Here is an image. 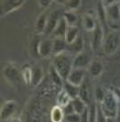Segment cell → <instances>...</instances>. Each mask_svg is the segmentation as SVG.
<instances>
[{"instance_id": "37", "label": "cell", "mask_w": 120, "mask_h": 122, "mask_svg": "<svg viewBox=\"0 0 120 122\" xmlns=\"http://www.w3.org/2000/svg\"><path fill=\"white\" fill-rule=\"evenodd\" d=\"M53 3V2L51 0H39L38 1V5L43 9H47L48 7L51 5V4Z\"/></svg>"}, {"instance_id": "11", "label": "cell", "mask_w": 120, "mask_h": 122, "mask_svg": "<svg viewBox=\"0 0 120 122\" xmlns=\"http://www.w3.org/2000/svg\"><path fill=\"white\" fill-rule=\"evenodd\" d=\"M86 79V70L83 69H73L66 81L73 85L80 86Z\"/></svg>"}, {"instance_id": "31", "label": "cell", "mask_w": 120, "mask_h": 122, "mask_svg": "<svg viewBox=\"0 0 120 122\" xmlns=\"http://www.w3.org/2000/svg\"><path fill=\"white\" fill-rule=\"evenodd\" d=\"M63 17L66 20L69 26H76V23L77 21V16L73 12H68L63 14Z\"/></svg>"}, {"instance_id": "15", "label": "cell", "mask_w": 120, "mask_h": 122, "mask_svg": "<svg viewBox=\"0 0 120 122\" xmlns=\"http://www.w3.org/2000/svg\"><path fill=\"white\" fill-rule=\"evenodd\" d=\"M104 66L99 60H93L88 67V72L93 78H98L102 74Z\"/></svg>"}, {"instance_id": "7", "label": "cell", "mask_w": 120, "mask_h": 122, "mask_svg": "<svg viewBox=\"0 0 120 122\" xmlns=\"http://www.w3.org/2000/svg\"><path fill=\"white\" fill-rule=\"evenodd\" d=\"M62 16H63V14H61V11L59 10L53 11L48 15L47 24H46V29L45 31V35H53L55 28L57 27L59 21Z\"/></svg>"}, {"instance_id": "34", "label": "cell", "mask_w": 120, "mask_h": 122, "mask_svg": "<svg viewBox=\"0 0 120 122\" xmlns=\"http://www.w3.org/2000/svg\"><path fill=\"white\" fill-rule=\"evenodd\" d=\"M66 122H81V117L80 114L77 113H71L69 115L65 116Z\"/></svg>"}, {"instance_id": "40", "label": "cell", "mask_w": 120, "mask_h": 122, "mask_svg": "<svg viewBox=\"0 0 120 122\" xmlns=\"http://www.w3.org/2000/svg\"><path fill=\"white\" fill-rule=\"evenodd\" d=\"M9 122H21V120L19 117H12L9 119Z\"/></svg>"}, {"instance_id": "24", "label": "cell", "mask_w": 120, "mask_h": 122, "mask_svg": "<svg viewBox=\"0 0 120 122\" xmlns=\"http://www.w3.org/2000/svg\"><path fill=\"white\" fill-rule=\"evenodd\" d=\"M41 118V107L39 103H34L30 108L29 122H40Z\"/></svg>"}, {"instance_id": "2", "label": "cell", "mask_w": 120, "mask_h": 122, "mask_svg": "<svg viewBox=\"0 0 120 122\" xmlns=\"http://www.w3.org/2000/svg\"><path fill=\"white\" fill-rule=\"evenodd\" d=\"M100 106L108 119H117L120 102L111 90H107L106 96Z\"/></svg>"}, {"instance_id": "6", "label": "cell", "mask_w": 120, "mask_h": 122, "mask_svg": "<svg viewBox=\"0 0 120 122\" xmlns=\"http://www.w3.org/2000/svg\"><path fill=\"white\" fill-rule=\"evenodd\" d=\"M92 61L93 60H92V57L89 53L83 51L79 54H76V56L73 59V69L86 70V69H88Z\"/></svg>"}, {"instance_id": "19", "label": "cell", "mask_w": 120, "mask_h": 122, "mask_svg": "<svg viewBox=\"0 0 120 122\" xmlns=\"http://www.w3.org/2000/svg\"><path fill=\"white\" fill-rule=\"evenodd\" d=\"M97 22L94 20V18L93 16H91L90 14H84L82 18V23H83V27L85 28V30L86 31H92L93 32L96 28V25H97Z\"/></svg>"}, {"instance_id": "32", "label": "cell", "mask_w": 120, "mask_h": 122, "mask_svg": "<svg viewBox=\"0 0 120 122\" xmlns=\"http://www.w3.org/2000/svg\"><path fill=\"white\" fill-rule=\"evenodd\" d=\"M66 6L69 9V11L74 12V11L77 10L79 7L81 6L82 1L80 0H69V1H66Z\"/></svg>"}, {"instance_id": "12", "label": "cell", "mask_w": 120, "mask_h": 122, "mask_svg": "<svg viewBox=\"0 0 120 122\" xmlns=\"http://www.w3.org/2000/svg\"><path fill=\"white\" fill-rule=\"evenodd\" d=\"M108 20L111 22H117L120 20V4L114 1L113 4L106 7Z\"/></svg>"}, {"instance_id": "14", "label": "cell", "mask_w": 120, "mask_h": 122, "mask_svg": "<svg viewBox=\"0 0 120 122\" xmlns=\"http://www.w3.org/2000/svg\"><path fill=\"white\" fill-rule=\"evenodd\" d=\"M68 28H69V25L67 23L66 20L64 19V17L62 16L60 21H59L57 27L55 28L54 31L53 33V36L55 38H64L65 39V36L66 33H67V30H68Z\"/></svg>"}, {"instance_id": "21", "label": "cell", "mask_w": 120, "mask_h": 122, "mask_svg": "<svg viewBox=\"0 0 120 122\" xmlns=\"http://www.w3.org/2000/svg\"><path fill=\"white\" fill-rule=\"evenodd\" d=\"M43 69L41 66L36 65L32 68V82L31 85L34 86H38L41 83L43 79Z\"/></svg>"}, {"instance_id": "9", "label": "cell", "mask_w": 120, "mask_h": 122, "mask_svg": "<svg viewBox=\"0 0 120 122\" xmlns=\"http://www.w3.org/2000/svg\"><path fill=\"white\" fill-rule=\"evenodd\" d=\"M80 99H82L84 102L87 105H90L93 102V97H92V88L90 85V81L88 78L85 79L83 84L80 86V90H79V96Z\"/></svg>"}, {"instance_id": "27", "label": "cell", "mask_w": 120, "mask_h": 122, "mask_svg": "<svg viewBox=\"0 0 120 122\" xmlns=\"http://www.w3.org/2000/svg\"><path fill=\"white\" fill-rule=\"evenodd\" d=\"M71 102H72V104H73V107H74V110H75V112L77 113V114H81L88 107V105L86 104L82 99L79 98V97L72 100Z\"/></svg>"}, {"instance_id": "36", "label": "cell", "mask_w": 120, "mask_h": 122, "mask_svg": "<svg viewBox=\"0 0 120 122\" xmlns=\"http://www.w3.org/2000/svg\"><path fill=\"white\" fill-rule=\"evenodd\" d=\"M63 112L66 115H69V114H71V113H75V110H74V107H73V104H72V102H70L69 104H67L65 107H63Z\"/></svg>"}, {"instance_id": "8", "label": "cell", "mask_w": 120, "mask_h": 122, "mask_svg": "<svg viewBox=\"0 0 120 122\" xmlns=\"http://www.w3.org/2000/svg\"><path fill=\"white\" fill-rule=\"evenodd\" d=\"M25 1L23 0H5L1 1V15L12 13L14 11L19 9L23 5Z\"/></svg>"}, {"instance_id": "26", "label": "cell", "mask_w": 120, "mask_h": 122, "mask_svg": "<svg viewBox=\"0 0 120 122\" xmlns=\"http://www.w3.org/2000/svg\"><path fill=\"white\" fill-rule=\"evenodd\" d=\"M68 46L69 47L70 51L76 53L77 54L83 52V50H84V39H83V37L81 36H79L74 43L69 45Z\"/></svg>"}, {"instance_id": "20", "label": "cell", "mask_w": 120, "mask_h": 122, "mask_svg": "<svg viewBox=\"0 0 120 122\" xmlns=\"http://www.w3.org/2000/svg\"><path fill=\"white\" fill-rule=\"evenodd\" d=\"M78 37H79L78 28L77 27V26H69L65 36V41L66 43L68 44V46L71 45L72 43H74Z\"/></svg>"}, {"instance_id": "33", "label": "cell", "mask_w": 120, "mask_h": 122, "mask_svg": "<svg viewBox=\"0 0 120 122\" xmlns=\"http://www.w3.org/2000/svg\"><path fill=\"white\" fill-rule=\"evenodd\" d=\"M40 41L39 39H38V37H35L33 40L31 41L30 43V53H32V55H35V54H37L39 56V54H38V45L40 43Z\"/></svg>"}, {"instance_id": "23", "label": "cell", "mask_w": 120, "mask_h": 122, "mask_svg": "<svg viewBox=\"0 0 120 122\" xmlns=\"http://www.w3.org/2000/svg\"><path fill=\"white\" fill-rule=\"evenodd\" d=\"M97 14H98V22H99L101 27L104 28L106 26L108 18H107V13H106V7L104 6L102 2H100L98 6H97Z\"/></svg>"}, {"instance_id": "25", "label": "cell", "mask_w": 120, "mask_h": 122, "mask_svg": "<svg viewBox=\"0 0 120 122\" xmlns=\"http://www.w3.org/2000/svg\"><path fill=\"white\" fill-rule=\"evenodd\" d=\"M49 73H50V78L52 79V82L56 86L58 87H62L63 84H64V80L62 79V78L60 76L57 71L54 69V67L52 65L49 70Z\"/></svg>"}, {"instance_id": "28", "label": "cell", "mask_w": 120, "mask_h": 122, "mask_svg": "<svg viewBox=\"0 0 120 122\" xmlns=\"http://www.w3.org/2000/svg\"><path fill=\"white\" fill-rule=\"evenodd\" d=\"M71 101H72L71 98L69 97V95H68V94H67L63 89L59 93L58 97H57V103H58V106L63 108V107H65L67 104H69Z\"/></svg>"}, {"instance_id": "1", "label": "cell", "mask_w": 120, "mask_h": 122, "mask_svg": "<svg viewBox=\"0 0 120 122\" xmlns=\"http://www.w3.org/2000/svg\"><path fill=\"white\" fill-rule=\"evenodd\" d=\"M53 66L62 78V79L66 81L73 70V59L69 52L65 51L62 54L54 55Z\"/></svg>"}, {"instance_id": "41", "label": "cell", "mask_w": 120, "mask_h": 122, "mask_svg": "<svg viewBox=\"0 0 120 122\" xmlns=\"http://www.w3.org/2000/svg\"><path fill=\"white\" fill-rule=\"evenodd\" d=\"M117 122H120V106H119V110H118V113H117Z\"/></svg>"}, {"instance_id": "38", "label": "cell", "mask_w": 120, "mask_h": 122, "mask_svg": "<svg viewBox=\"0 0 120 122\" xmlns=\"http://www.w3.org/2000/svg\"><path fill=\"white\" fill-rule=\"evenodd\" d=\"M80 117H81V122H89V108L88 107L85 110V112L80 114Z\"/></svg>"}, {"instance_id": "13", "label": "cell", "mask_w": 120, "mask_h": 122, "mask_svg": "<svg viewBox=\"0 0 120 122\" xmlns=\"http://www.w3.org/2000/svg\"><path fill=\"white\" fill-rule=\"evenodd\" d=\"M53 40H41L38 45V54L42 57H47L53 54Z\"/></svg>"}, {"instance_id": "29", "label": "cell", "mask_w": 120, "mask_h": 122, "mask_svg": "<svg viewBox=\"0 0 120 122\" xmlns=\"http://www.w3.org/2000/svg\"><path fill=\"white\" fill-rule=\"evenodd\" d=\"M107 94V90L102 86H96L93 91V95H94V100L97 103H101L102 101L104 100L105 96Z\"/></svg>"}, {"instance_id": "30", "label": "cell", "mask_w": 120, "mask_h": 122, "mask_svg": "<svg viewBox=\"0 0 120 122\" xmlns=\"http://www.w3.org/2000/svg\"><path fill=\"white\" fill-rule=\"evenodd\" d=\"M22 78L27 85H31L32 82V68L26 66L22 70Z\"/></svg>"}, {"instance_id": "16", "label": "cell", "mask_w": 120, "mask_h": 122, "mask_svg": "<svg viewBox=\"0 0 120 122\" xmlns=\"http://www.w3.org/2000/svg\"><path fill=\"white\" fill-rule=\"evenodd\" d=\"M48 15L49 14L45 12V13H43L38 18L36 25H35V30L37 32V34L40 35V34H43V33L45 34V29H46V24H47Z\"/></svg>"}, {"instance_id": "10", "label": "cell", "mask_w": 120, "mask_h": 122, "mask_svg": "<svg viewBox=\"0 0 120 122\" xmlns=\"http://www.w3.org/2000/svg\"><path fill=\"white\" fill-rule=\"evenodd\" d=\"M16 110V102L14 101H7L2 105L1 112H0V118L2 121L9 120L13 117V115Z\"/></svg>"}, {"instance_id": "35", "label": "cell", "mask_w": 120, "mask_h": 122, "mask_svg": "<svg viewBox=\"0 0 120 122\" xmlns=\"http://www.w3.org/2000/svg\"><path fill=\"white\" fill-rule=\"evenodd\" d=\"M107 118L105 114L103 113L102 110L101 108L100 104L98 103V107H97V118H96V122H107Z\"/></svg>"}, {"instance_id": "42", "label": "cell", "mask_w": 120, "mask_h": 122, "mask_svg": "<svg viewBox=\"0 0 120 122\" xmlns=\"http://www.w3.org/2000/svg\"><path fill=\"white\" fill-rule=\"evenodd\" d=\"M107 122H117V119H107Z\"/></svg>"}, {"instance_id": "4", "label": "cell", "mask_w": 120, "mask_h": 122, "mask_svg": "<svg viewBox=\"0 0 120 122\" xmlns=\"http://www.w3.org/2000/svg\"><path fill=\"white\" fill-rule=\"evenodd\" d=\"M3 74L5 78L11 84H16L20 80V71L17 66L13 62H8L4 66Z\"/></svg>"}, {"instance_id": "22", "label": "cell", "mask_w": 120, "mask_h": 122, "mask_svg": "<svg viewBox=\"0 0 120 122\" xmlns=\"http://www.w3.org/2000/svg\"><path fill=\"white\" fill-rule=\"evenodd\" d=\"M63 119H65V113L63 112V109L58 105L54 106L51 112L52 122H62Z\"/></svg>"}, {"instance_id": "18", "label": "cell", "mask_w": 120, "mask_h": 122, "mask_svg": "<svg viewBox=\"0 0 120 122\" xmlns=\"http://www.w3.org/2000/svg\"><path fill=\"white\" fill-rule=\"evenodd\" d=\"M67 46H68V44L66 43L64 38H54L53 45V54L54 55H57L67 51V48H66Z\"/></svg>"}, {"instance_id": "5", "label": "cell", "mask_w": 120, "mask_h": 122, "mask_svg": "<svg viewBox=\"0 0 120 122\" xmlns=\"http://www.w3.org/2000/svg\"><path fill=\"white\" fill-rule=\"evenodd\" d=\"M104 29L101 27V25L97 22L95 30L93 31L92 36V49L93 52H98L101 49H102L103 42H104Z\"/></svg>"}, {"instance_id": "39", "label": "cell", "mask_w": 120, "mask_h": 122, "mask_svg": "<svg viewBox=\"0 0 120 122\" xmlns=\"http://www.w3.org/2000/svg\"><path fill=\"white\" fill-rule=\"evenodd\" d=\"M111 91L113 92V94L115 95V96L117 98V100L120 102V88L119 87H113L111 89Z\"/></svg>"}, {"instance_id": "3", "label": "cell", "mask_w": 120, "mask_h": 122, "mask_svg": "<svg viewBox=\"0 0 120 122\" xmlns=\"http://www.w3.org/2000/svg\"><path fill=\"white\" fill-rule=\"evenodd\" d=\"M120 46V34L117 30H111L104 38L102 50L106 55H112Z\"/></svg>"}, {"instance_id": "17", "label": "cell", "mask_w": 120, "mask_h": 122, "mask_svg": "<svg viewBox=\"0 0 120 122\" xmlns=\"http://www.w3.org/2000/svg\"><path fill=\"white\" fill-rule=\"evenodd\" d=\"M62 89L68 94V95L71 98V100H74V99L77 98L79 96L80 86L73 85V84H71V83H69L68 81H64Z\"/></svg>"}]
</instances>
